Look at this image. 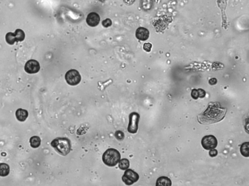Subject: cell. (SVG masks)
Returning <instances> with one entry per match:
<instances>
[{
  "mask_svg": "<svg viewBox=\"0 0 249 186\" xmlns=\"http://www.w3.org/2000/svg\"><path fill=\"white\" fill-rule=\"evenodd\" d=\"M40 65L39 62L35 60H30L26 62L24 69L27 73L35 74L39 71Z\"/></svg>",
  "mask_w": 249,
  "mask_h": 186,
  "instance_id": "ba28073f",
  "label": "cell"
},
{
  "mask_svg": "<svg viewBox=\"0 0 249 186\" xmlns=\"http://www.w3.org/2000/svg\"><path fill=\"white\" fill-rule=\"evenodd\" d=\"M249 143L246 142L243 143L240 147V153L241 154L245 157L249 156Z\"/></svg>",
  "mask_w": 249,
  "mask_h": 186,
  "instance_id": "5bb4252c",
  "label": "cell"
},
{
  "mask_svg": "<svg viewBox=\"0 0 249 186\" xmlns=\"http://www.w3.org/2000/svg\"><path fill=\"white\" fill-rule=\"evenodd\" d=\"M126 4L128 5H132L134 2L135 0H123Z\"/></svg>",
  "mask_w": 249,
  "mask_h": 186,
  "instance_id": "d4e9b609",
  "label": "cell"
},
{
  "mask_svg": "<svg viewBox=\"0 0 249 186\" xmlns=\"http://www.w3.org/2000/svg\"><path fill=\"white\" fill-rule=\"evenodd\" d=\"M216 82H217V79L216 78L211 79L209 81V83L210 85H216Z\"/></svg>",
  "mask_w": 249,
  "mask_h": 186,
  "instance_id": "484cf974",
  "label": "cell"
},
{
  "mask_svg": "<svg viewBox=\"0 0 249 186\" xmlns=\"http://www.w3.org/2000/svg\"><path fill=\"white\" fill-rule=\"evenodd\" d=\"M198 93H199V98H204L205 96H206V92L205 90L199 88L198 89Z\"/></svg>",
  "mask_w": 249,
  "mask_h": 186,
  "instance_id": "603a6c76",
  "label": "cell"
},
{
  "mask_svg": "<svg viewBox=\"0 0 249 186\" xmlns=\"http://www.w3.org/2000/svg\"><path fill=\"white\" fill-rule=\"evenodd\" d=\"M140 115L136 112H131L129 115V123L127 127L129 132L135 134L138 129V124L140 119Z\"/></svg>",
  "mask_w": 249,
  "mask_h": 186,
  "instance_id": "5b68a950",
  "label": "cell"
},
{
  "mask_svg": "<svg viewBox=\"0 0 249 186\" xmlns=\"http://www.w3.org/2000/svg\"><path fill=\"white\" fill-rule=\"evenodd\" d=\"M9 166L5 163H0V176H6L9 173Z\"/></svg>",
  "mask_w": 249,
  "mask_h": 186,
  "instance_id": "4fadbf2b",
  "label": "cell"
},
{
  "mask_svg": "<svg viewBox=\"0 0 249 186\" xmlns=\"http://www.w3.org/2000/svg\"><path fill=\"white\" fill-rule=\"evenodd\" d=\"M30 145L33 148H38L41 145V140L38 136H33L30 138Z\"/></svg>",
  "mask_w": 249,
  "mask_h": 186,
  "instance_id": "9a60e30c",
  "label": "cell"
},
{
  "mask_svg": "<svg viewBox=\"0 0 249 186\" xmlns=\"http://www.w3.org/2000/svg\"><path fill=\"white\" fill-rule=\"evenodd\" d=\"M191 95V96L192 97L193 99H198V98H199V93H198V89H193V90H192Z\"/></svg>",
  "mask_w": 249,
  "mask_h": 186,
  "instance_id": "7402d4cb",
  "label": "cell"
},
{
  "mask_svg": "<svg viewBox=\"0 0 249 186\" xmlns=\"http://www.w3.org/2000/svg\"><path fill=\"white\" fill-rule=\"evenodd\" d=\"M119 168L122 170H126L130 167V161L127 159H123L119 162Z\"/></svg>",
  "mask_w": 249,
  "mask_h": 186,
  "instance_id": "e0dca14e",
  "label": "cell"
},
{
  "mask_svg": "<svg viewBox=\"0 0 249 186\" xmlns=\"http://www.w3.org/2000/svg\"><path fill=\"white\" fill-rule=\"evenodd\" d=\"M28 113L25 110L19 109L16 112V118L19 121L23 122L25 121L27 118Z\"/></svg>",
  "mask_w": 249,
  "mask_h": 186,
  "instance_id": "8fae6325",
  "label": "cell"
},
{
  "mask_svg": "<svg viewBox=\"0 0 249 186\" xmlns=\"http://www.w3.org/2000/svg\"><path fill=\"white\" fill-rule=\"evenodd\" d=\"M14 34L16 41H22L25 38V34L21 29H17Z\"/></svg>",
  "mask_w": 249,
  "mask_h": 186,
  "instance_id": "2e32d148",
  "label": "cell"
},
{
  "mask_svg": "<svg viewBox=\"0 0 249 186\" xmlns=\"http://www.w3.org/2000/svg\"><path fill=\"white\" fill-rule=\"evenodd\" d=\"M202 146L203 149L207 150L215 149L218 146V141L214 136H205L202 140Z\"/></svg>",
  "mask_w": 249,
  "mask_h": 186,
  "instance_id": "52a82bcc",
  "label": "cell"
},
{
  "mask_svg": "<svg viewBox=\"0 0 249 186\" xmlns=\"http://www.w3.org/2000/svg\"><path fill=\"white\" fill-rule=\"evenodd\" d=\"M152 47V45L151 43H145L143 46V49L147 52H150L151 50Z\"/></svg>",
  "mask_w": 249,
  "mask_h": 186,
  "instance_id": "44dd1931",
  "label": "cell"
},
{
  "mask_svg": "<svg viewBox=\"0 0 249 186\" xmlns=\"http://www.w3.org/2000/svg\"><path fill=\"white\" fill-rule=\"evenodd\" d=\"M210 150V152H209V155L211 157H214L218 155V151L216 149H213Z\"/></svg>",
  "mask_w": 249,
  "mask_h": 186,
  "instance_id": "cb8c5ba5",
  "label": "cell"
},
{
  "mask_svg": "<svg viewBox=\"0 0 249 186\" xmlns=\"http://www.w3.org/2000/svg\"><path fill=\"white\" fill-rule=\"evenodd\" d=\"M51 145L59 154L62 156H66L71 151V141L68 138H56L53 140Z\"/></svg>",
  "mask_w": 249,
  "mask_h": 186,
  "instance_id": "7a4b0ae2",
  "label": "cell"
},
{
  "mask_svg": "<svg viewBox=\"0 0 249 186\" xmlns=\"http://www.w3.org/2000/svg\"><path fill=\"white\" fill-rule=\"evenodd\" d=\"M5 39L7 42L9 44L13 45L16 41V38L15 37L14 34L11 32H9L5 36Z\"/></svg>",
  "mask_w": 249,
  "mask_h": 186,
  "instance_id": "ac0fdd59",
  "label": "cell"
},
{
  "mask_svg": "<svg viewBox=\"0 0 249 186\" xmlns=\"http://www.w3.org/2000/svg\"><path fill=\"white\" fill-rule=\"evenodd\" d=\"M139 176L131 169H127L122 176V181L127 185H131L139 180Z\"/></svg>",
  "mask_w": 249,
  "mask_h": 186,
  "instance_id": "8992f818",
  "label": "cell"
},
{
  "mask_svg": "<svg viewBox=\"0 0 249 186\" xmlns=\"http://www.w3.org/2000/svg\"><path fill=\"white\" fill-rule=\"evenodd\" d=\"M100 18L99 15L96 12H92L87 17L86 22L89 26L93 27L99 25Z\"/></svg>",
  "mask_w": 249,
  "mask_h": 186,
  "instance_id": "9c48e42d",
  "label": "cell"
},
{
  "mask_svg": "<svg viewBox=\"0 0 249 186\" xmlns=\"http://www.w3.org/2000/svg\"><path fill=\"white\" fill-rule=\"evenodd\" d=\"M120 159V153L117 150L114 149L107 150L102 156V160L104 164L110 167L116 165Z\"/></svg>",
  "mask_w": 249,
  "mask_h": 186,
  "instance_id": "3957f363",
  "label": "cell"
},
{
  "mask_svg": "<svg viewBox=\"0 0 249 186\" xmlns=\"http://www.w3.org/2000/svg\"><path fill=\"white\" fill-rule=\"evenodd\" d=\"M227 109L222 107L218 102L209 103L205 112L198 116V121L202 124H210L219 122L223 120Z\"/></svg>",
  "mask_w": 249,
  "mask_h": 186,
  "instance_id": "6da1fadb",
  "label": "cell"
},
{
  "mask_svg": "<svg viewBox=\"0 0 249 186\" xmlns=\"http://www.w3.org/2000/svg\"><path fill=\"white\" fill-rule=\"evenodd\" d=\"M136 37L141 41H146L150 37V32L146 28L139 27L137 29L135 33Z\"/></svg>",
  "mask_w": 249,
  "mask_h": 186,
  "instance_id": "30bf717a",
  "label": "cell"
},
{
  "mask_svg": "<svg viewBox=\"0 0 249 186\" xmlns=\"http://www.w3.org/2000/svg\"><path fill=\"white\" fill-rule=\"evenodd\" d=\"M102 24L104 27L107 28L112 25V21L110 18H106L103 21Z\"/></svg>",
  "mask_w": 249,
  "mask_h": 186,
  "instance_id": "ffe728a7",
  "label": "cell"
},
{
  "mask_svg": "<svg viewBox=\"0 0 249 186\" xmlns=\"http://www.w3.org/2000/svg\"><path fill=\"white\" fill-rule=\"evenodd\" d=\"M65 79L68 85L76 86L80 83L82 77L78 71L76 69H71L66 73Z\"/></svg>",
  "mask_w": 249,
  "mask_h": 186,
  "instance_id": "277c9868",
  "label": "cell"
},
{
  "mask_svg": "<svg viewBox=\"0 0 249 186\" xmlns=\"http://www.w3.org/2000/svg\"><path fill=\"white\" fill-rule=\"evenodd\" d=\"M114 135H115V137H116L117 139L118 140H123L124 139V133L120 130L116 131Z\"/></svg>",
  "mask_w": 249,
  "mask_h": 186,
  "instance_id": "d6986e66",
  "label": "cell"
},
{
  "mask_svg": "<svg viewBox=\"0 0 249 186\" xmlns=\"http://www.w3.org/2000/svg\"><path fill=\"white\" fill-rule=\"evenodd\" d=\"M172 185V182L168 177L161 176L158 178L156 181V186H170Z\"/></svg>",
  "mask_w": 249,
  "mask_h": 186,
  "instance_id": "7c38bea8",
  "label": "cell"
}]
</instances>
